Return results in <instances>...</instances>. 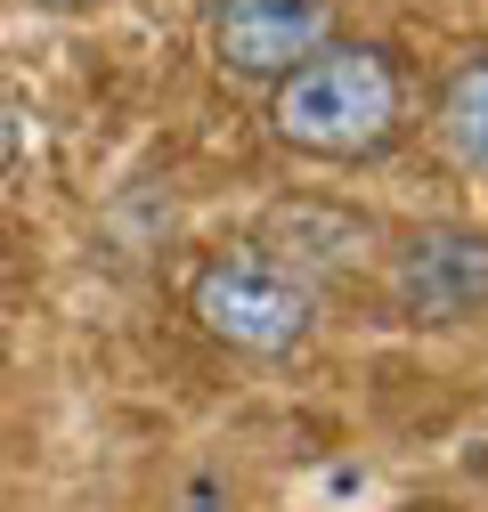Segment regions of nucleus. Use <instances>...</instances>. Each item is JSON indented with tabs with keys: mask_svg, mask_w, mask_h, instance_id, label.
I'll return each instance as SVG.
<instances>
[{
	"mask_svg": "<svg viewBox=\"0 0 488 512\" xmlns=\"http://www.w3.org/2000/svg\"><path fill=\"white\" fill-rule=\"evenodd\" d=\"M407 131V74L383 41L334 33L269 90V139L310 163H375Z\"/></svg>",
	"mask_w": 488,
	"mask_h": 512,
	"instance_id": "f257e3e1",
	"label": "nucleus"
},
{
	"mask_svg": "<svg viewBox=\"0 0 488 512\" xmlns=\"http://www.w3.org/2000/svg\"><path fill=\"white\" fill-rule=\"evenodd\" d=\"M188 317L236 358H293L318 334V293L244 244V252H212L188 277Z\"/></svg>",
	"mask_w": 488,
	"mask_h": 512,
	"instance_id": "f03ea898",
	"label": "nucleus"
},
{
	"mask_svg": "<svg viewBox=\"0 0 488 512\" xmlns=\"http://www.w3.org/2000/svg\"><path fill=\"white\" fill-rule=\"evenodd\" d=\"M383 293L423 334L480 326V317H488V228L423 220V228L383 236Z\"/></svg>",
	"mask_w": 488,
	"mask_h": 512,
	"instance_id": "7ed1b4c3",
	"label": "nucleus"
},
{
	"mask_svg": "<svg viewBox=\"0 0 488 512\" xmlns=\"http://www.w3.org/2000/svg\"><path fill=\"white\" fill-rule=\"evenodd\" d=\"M326 41H334V0H212L204 9V57L253 90H277Z\"/></svg>",
	"mask_w": 488,
	"mask_h": 512,
	"instance_id": "20e7f679",
	"label": "nucleus"
},
{
	"mask_svg": "<svg viewBox=\"0 0 488 512\" xmlns=\"http://www.w3.org/2000/svg\"><path fill=\"white\" fill-rule=\"evenodd\" d=\"M253 252H269L277 269H293L301 285H326V277H350V269H375L383 261V228L350 212V204H326V196H293L277 212H261L253 228Z\"/></svg>",
	"mask_w": 488,
	"mask_h": 512,
	"instance_id": "39448f33",
	"label": "nucleus"
},
{
	"mask_svg": "<svg viewBox=\"0 0 488 512\" xmlns=\"http://www.w3.org/2000/svg\"><path fill=\"white\" fill-rule=\"evenodd\" d=\"M432 131L464 179H488V49H464L432 90Z\"/></svg>",
	"mask_w": 488,
	"mask_h": 512,
	"instance_id": "423d86ee",
	"label": "nucleus"
},
{
	"mask_svg": "<svg viewBox=\"0 0 488 512\" xmlns=\"http://www.w3.org/2000/svg\"><path fill=\"white\" fill-rule=\"evenodd\" d=\"M17 155H25V106H17L9 90H0V179L17 171Z\"/></svg>",
	"mask_w": 488,
	"mask_h": 512,
	"instance_id": "0eeeda50",
	"label": "nucleus"
},
{
	"mask_svg": "<svg viewBox=\"0 0 488 512\" xmlns=\"http://www.w3.org/2000/svg\"><path fill=\"white\" fill-rule=\"evenodd\" d=\"M41 9H90V0H41Z\"/></svg>",
	"mask_w": 488,
	"mask_h": 512,
	"instance_id": "6e6552de",
	"label": "nucleus"
},
{
	"mask_svg": "<svg viewBox=\"0 0 488 512\" xmlns=\"http://www.w3.org/2000/svg\"><path fill=\"white\" fill-rule=\"evenodd\" d=\"M0 261H9V220H0Z\"/></svg>",
	"mask_w": 488,
	"mask_h": 512,
	"instance_id": "1a4fd4ad",
	"label": "nucleus"
}]
</instances>
